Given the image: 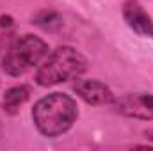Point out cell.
Returning a JSON list of instances; mask_svg holds the SVG:
<instances>
[{
    "instance_id": "10",
    "label": "cell",
    "mask_w": 153,
    "mask_h": 151,
    "mask_svg": "<svg viewBox=\"0 0 153 151\" xmlns=\"http://www.w3.org/2000/svg\"><path fill=\"white\" fill-rule=\"evenodd\" d=\"M144 137H146L148 141H152V142H153V128H150V130H144Z\"/></svg>"
},
{
    "instance_id": "1",
    "label": "cell",
    "mask_w": 153,
    "mask_h": 151,
    "mask_svg": "<svg viewBox=\"0 0 153 151\" xmlns=\"http://www.w3.org/2000/svg\"><path fill=\"white\" fill-rule=\"evenodd\" d=\"M78 103L71 94L48 93L34 103L30 117L39 135L46 139H59L66 135L78 119Z\"/></svg>"
},
{
    "instance_id": "3",
    "label": "cell",
    "mask_w": 153,
    "mask_h": 151,
    "mask_svg": "<svg viewBox=\"0 0 153 151\" xmlns=\"http://www.w3.org/2000/svg\"><path fill=\"white\" fill-rule=\"evenodd\" d=\"M50 53V46L36 34H22L11 41L2 57V71L7 76L20 78L30 70H36Z\"/></svg>"
},
{
    "instance_id": "7",
    "label": "cell",
    "mask_w": 153,
    "mask_h": 151,
    "mask_svg": "<svg viewBox=\"0 0 153 151\" xmlns=\"http://www.w3.org/2000/svg\"><path fill=\"white\" fill-rule=\"evenodd\" d=\"M30 96H32V87L29 84L13 85V87L5 89V93L2 94L0 109H2V112L7 114V115H16L25 107V103L30 100Z\"/></svg>"
},
{
    "instance_id": "4",
    "label": "cell",
    "mask_w": 153,
    "mask_h": 151,
    "mask_svg": "<svg viewBox=\"0 0 153 151\" xmlns=\"http://www.w3.org/2000/svg\"><path fill=\"white\" fill-rule=\"evenodd\" d=\"M112 110L123 117L137 121H153V94L150 93H126L116 96Z\"/></svg>"
},
{
    "instance_id": "2",
    "label": "cell",
    "mask_w": 153,
    "mask_h": 151,
    "mask_svg": "<svg viewBox=\"0 0 153 151\" xmlns=\"http://www.w3.org/2000/svg\"><path fill=\"white\" fill-rule=\"evenodd\" d=\"M89 68L87 57L71 44H61L52 50L36 68L34 82L41 87H53L82 76Z\"/></svg>"
},
{
    "instance_id": "9",
    "label": "cell",
    "mask_w": 153,
    "mask_h": 151,
    "mask_svg": "<svg viewBox=\"0 0 153 151\" xmlns=\"http://www.w3.org/2000/svg\"><path fill=\"white\" fill-rule=\"evenodd\" d=\"M16 38V21L11 14H0V53Z\"/></svg>"
},
{
    "instance_id": "8",
    "label": "cell",
    "mask_w": 153,
    "mask_h": 151,
    "mask_svg": "<svg viewBox=\"0 0 153 151\" xmlns=\"http://www.w3.org/2000/svg\"><path fill=\"white\" fill-rule=\"evenodd\" d=\"M30 21H32V25L39 27V29L45 30V32H57V30H61L62 25H64L62 16H61L57 11H53V9H41V11H38V13L32 16Z\"/></svg>"
},
{
    "instance_id": "6",
    "label": "cell",
    "mask_w": 153,
    "mask_h": 151,
    "mask_svg": "<svg viewBox=\"0 0 153 151\" xmlns=\"http://www.w3.org/2000/svg\"><path fill=\"white\" fill-rule=\"evenodd\" d=\"M121 16L134 34L139 38L153 39V18L139 0H125L121 5Z\"/></svg>"
},
{
    "instance_id": "5",
    "label": "cell",
    "mask_w": 153,
    "mask_h": 151,
    "mask_svg": "<svg viewBox=\"0 0 153 151\" xmlns=\"http://www.w3.org/2000/svg\"><path fill=\"white\" fill-rule=\"evenodd\" d=\"M71 89L84 103H87L91 107H111L116 98L112 89L98 78L78 76V78H75Z\"/></svg>"
}]
</instances>
